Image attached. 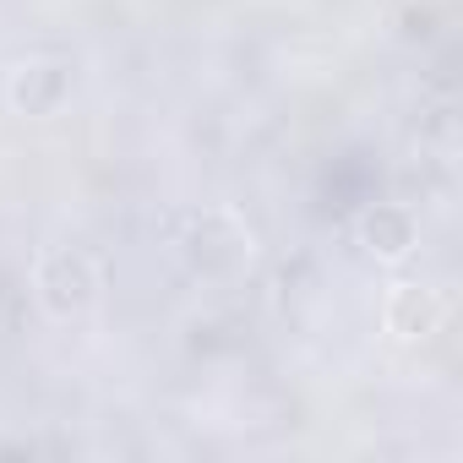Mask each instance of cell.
<instances>
[{
	"label": "cell",
	"instance_id": "obj_3",
	"mask_svg": "<svg viewBox=\"0 0 463 463\" xmlns=\"http://www.w3.org/2000/svg\"><path fill=\"white\" fill-rule=\"evenodd\" d=\"M371 235L387 241L382 257H403V251L414 246V223H409L403 213H371V218H365V241H371Z\"/></svg>",
	"mask_w": 463,
	"mask_h": 463
},
{
	"label": "cell",
	"instance_id": "obj_2",
	"mask_svg": "<svg viewBox=\"0 0 463 463\" xmlns=\"http://www.w3.org/2000/svg\"><path fill=\"white\" fill-rule=\"evenodd\" d=\"M436 317H441V306H436L430 289H398V295H392V333L425 338V333L436 327Z\"/></svg>",
	"mask_w": 463,
	"mask_h": 463
},
{
	"label": "cell",
	"instance_id": "obj_1",
	"mask_svg": "<svg viewBox=\"0 0 463 463\" xmlns=\"http://www.w3.org/2000/svg\"><path fill=\"white\" fill-rule=\"evenodd\" d=\"M39 295L55 317H71L93 300V268L88 257H71V251H50L39 262Z\"/></svg>",
	"mask_w": 463,
	"mask_h": 463
}]
</instances>
